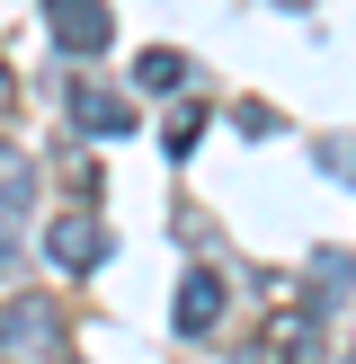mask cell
I'll return each mask as SVG.
<instances>
[{"instance_id":"1","label":"cell","mask_w":356,"mask_h":364,"mask_svg":"<svg viewBox=\"0 0 356 364\" xmlns=\"http://www.w3.org/2000/svg\"><path fill=\"white\" fill-rule=\"evenodd\" d=\"M107 0H53V45L63 53H107Z\"/></svg>"},{"instance_id":"2","label":"cell","mask_w":356,"mask_h":364,"mask_svg":"<svg viewBox=\"0 0 356 364\" xmlns=\"http://www.w3.org/2000/svg\"><path fill=\"white\" fill-rule=\"evenodd\" d=\"M45 258H53V267H71V276H89V267L107 258V231L89 223V213H63V223L45 231Z\"/></svg>"},{"instance_id":"3","label":"cell","mask_w":356,"mask_h":364,"mask_svg":"<svg viewBox=\"0 0 356 364\" xmlns=\"http://www.w3.org/2000/svg\"><path fill=\"white\" fill-rule=\"evenodd\" d=\"M71 124H80L89 142H125L134 134V107H125L116 89H71Z\"/></svg>"},{"instance_id":"4","label":"cell","mask_w":356,"mask_h":364,"mask_svg":"<svg viewBox=\"0 0 356 364\" xmlns=\"http://www.w3.org/2000/svg\"><path fill=\"white\" fill-rule=\"evenodd\" d=\"M214 320H223V276H214V267H196V276L178 284V329H187V338H205Z\"/></svg>"},{"instance_id":"5","label":"cell","mask_w":356,"mask_h":364,"mask_svg":"<svg viewBox=\"0 0 356 364\" xmlns=\"http://www.w3.org/2000/svg\"><path fill=\"white\" fill-rule=\"evenodd\" d=\"M27 205H36V160L0 142V213H9V223H18V213H27Z\"/></svg>"},{"instance_id":"6","label":"cell","mask_w":356,"mask_h":364,"mask_svg":"<svg viewBox=\"0 0 356 364\" xmlns=\"http://www.w3.org/2000/svg\"><path fill=\"white\" fill-rule=\"evenodd\" d=\"M9 347H18V355H36V347H53V320L36 311V302H27V311H9Z\"/></svg>"},{"instance_id":"7","label":"cell","mask_w":356,"mask_h":364,"mask_svg":"<svg viewBox=\"0 0 356 364\" xmlns=\"http://www.w3.org/2000/svg\"><path fill=\"white\" fill-rule=\"evenodd\" d=\"M196 134H205V107H169V124H160L169 160H178V151H196Z\"/></svg>"},{"instance_id":"8","label":"cell","mask_w":356,"mask_h":364,"mask_svg":"<svg viewBox=\"0 0 356 364\" xmlns=\"http://www.w3.org/2000/svg\"><path fill=\"white\" fill-rule=\"evenodd\" d=\"M134 80H142V89H169V80H187V63H178L169 45H152V53L134 63Z\"/></svg>"},{"instance_id":"9","label":"cell","mask_w":356,"mask_h":364,"mask_svg":"<svg viewBox=\"0 0 356 364\" xmlns=\"http://www.w3.org/2000/svg\"><path fill=\"white\" fill-rule=\"evenodd\" d=\"M312 284H330V294H347V284H356V258H338V249H320V258H312Z\"/></svg>"},{"instance_id":"10","label":"cell","mask_w":356,"mask_h":364,"mask_svg":"<svg viewBox=\"0 0 356 364\" xmlns=\"http://www.w3.org/2000/svg\"><path fill=\"white\" fill-rule=\"evenodd\" d=\"M0 116H9V71H0Z\"/></svg>"},{"instance_id":"11","label":"cell","mask_w":356,"mask_h":364,"mask_svg":"<svg viewBox=\"0 0 356 364\" xmlns=\"http://www.w3.org/2000/svg\"><path fill=\"white\" fill-rule=\"evenodd\" d=\"M338 364H356V355H338Z\"/></svg>"}]
</instances>
